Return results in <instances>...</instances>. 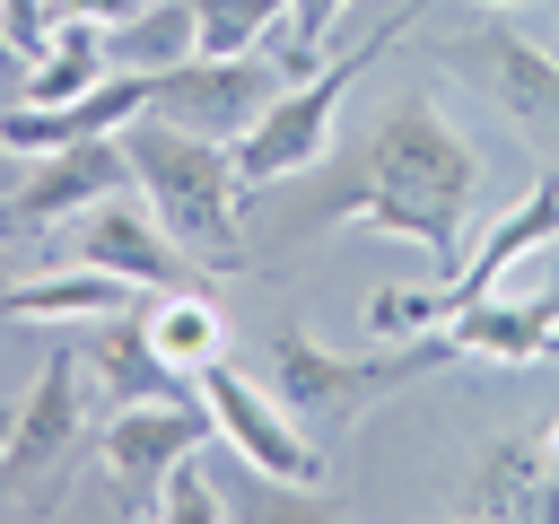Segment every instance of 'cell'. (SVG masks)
<instances>
[{"mask_svg": "<svg viewBox=\"0 0 559 524\" xmlns=\"http://www.w3.org/2000/svg\"><path fill=\"white\" fill-rule=\"evenodd\" d=\"M472 201H480V157H472V140L437 114V96H402V105L376 122V140H367L358 183H341V201H323L314 227L358 218V227L411 236L428 262H463V218H472Z\"/></svg>", "mask_w": 559, "mask_h": 524, "instance_id": "obj_1", "label": "cell"}, {"mask_svg": "<svg viewBox=\"0 0 559 524\" xmlns=\"http://www.w3.org/2000/svg\"><path fill=\"white\" fill-rule=\"evenodd\" d=\"M122 157H131V192H148V210L175 227V245H201V253L236 262V201H245L236 140L131 114L122 122Z\"/></svg>", "mask_w": 559, "mask_h": 524, "instance_id": "obj_2", "label": "cell"}, {"mask_svg": "<svg viewBox=\"0 0 559 524\" xmlns=\"http://www.w3.org/2000/svg\"><path fill=\"white\" fill-rule=\"evenodd\" d=\"M445 358H463L445 332L419 341V349H367V358H349V349H323L306 323H280V332H271V393L288 402V419H297L306 437H341V428H358L384 393L419 384V376L445 367Z\"/></svg>", "mask_w": 559, "mask_h": 524, "instance_id": "obj_3", "label": "cell"}, {"mask_svg": "<svg viewBox=\"0 0 559 524\" xmlns=\"http://www.w3.org/2000/svg\"><path fill=\"white\" fill-rule=\"evenodd\" d=\"M411 17H384L367 44H349V52H332V61H314L306 79H288L271 105H262V122L236 140V175H245V192H262V183H288V175H306L323 148H332V122H341V96H349V79L376 61V52H393V35H402Z\"/></svg>", "mask_w": 559, "mask_h": 524, "instance_id": "obj_4", "label": "cell"}, {"mask_svg": "<svg viewBox=\"0 0 559 524\" xmlns=\"http://www.w3.org/2000/svg\"><path fill=\"white\" fill-rule=\"evenodd\" d=\"M542 245H559V175H533V192L480 236V253H463L437 288H376L367 297V332H437L445 314H463L472 297H489L498 279H507V262H524V253H542Z\"/></svg>", "mask_w": 559, "mask_h": 524, "instance_id": "obj_5", "label": "cell"}, {"mask_svg": "<svg viewBox=\"0 0 559 524\" xmlns=\"http://www.w3.org/2000/svg\"><path fill=\"white\" fill-rule=\"evenodd\" d=\"M280 87H288V70H280V61H262V52H183V61L148 70V114H157V122H175V131L245 140Z\"/></svg>", "mask_w": 559, "mask_h": 524, "instance_id": "obj_6", "label": "cell"}, {"mask_svg": "<svg viewBox=\"0 0 559 524\" xmlns=\"http://www.w3.org/2000/svg\"><path fill=\"white\" fill-rule=\"evenodd\" d=\"M445 61L533 140V148H559V52H542L524 26L489 17L472 35H445Z\"/></svg>", "mask_w": 559, "mask_h": 524, "instance_id": "obj_7", "label": "cell"}, {"mask_svg": "<svg viewBox=\"0 0 559 524\" xmlns=\"http://www.w3.org/2000/svg\"><path fill=\"white\" fill-rule=\"evenodd\" d=\"M201 402H210L218 437H227L262 480H280V489H314V480H323V445L288 419V402H280L271 384H253V376H236V367L218 358V367H201Z\"/></svg>", "mask_w": 559, "mask_h": 524, "instance_id": "obj_8", "label": "cell"}, {"mask_svg": "<svg viewBox=\"0 0 559 524\" xmlns=\"http://www.w3.org/2000/svg\"><path fill=\"white\" fill-rule=\"evenodd\" d=\"M218 419L201 410V402H122L114 410V428L96 437V454H105V472H114V489L140 507V515H157V489H166V472L183 463V454H201V437H210Z\"/></svg>", "mask_w": 559, "mask_h": 524, "instance_id": "obj_9", "label": "cell"}, {"mask_svg": "<svg viewBox=\"0 0 559 524\" xmlns=\"http://www.w3.org/2000/svg\"><path fill=\"white\" fill-rule=\"evenodd\" d=\"M105 192H131V157H122L114 131H105V140H70V148H44V157L0 192V236H9V227H61V218L96 210Z\"/></svg>", "mask_w": 559, "mask_h": 524, "instance_id": "obj_10", "label": "cell"}, {"mask_svg": "<svg viewBox=\"0 0 559 524\" xmlns=\"http://www.w3.org/2000/svg\"><path fill=\"white\" fill-rule=\"evenodd\" d=\"M79 367H87L79 349H52V358H44V376H35V393L17 402V428H9V445H0V498L70 472L79 428H87V410H79Z\"/></svg>", "mask_w": 559, "mask_h": 524, "instance_id": "obj_11", "label": "cell"}, {"mask_svg": "<svg viewBox=\"0 0 559 524\" xmlns=\"http://www.w3.org/2000/svg\"><path fill=\"white\" fill-rule=\"evenodd\" d=\"M70 253L96 262V271H122V279H140V288H175V279H183L175 227H166L148 201H122V192H105L96 210H79V245H70Z\"/></svg>", "mask_w": 559, "mask_h": 524, "instance_id": "obj_12", "label": "cell"}, {"mask_svg": "<svg viewBox=\"0 0 559 524\" xmlns=\"http://www.w3.org/2000/svg\"><path fill=\"white\" fill-rule=\"evenodd\" d=\"M131 114H148V79L140 70H114V79H96L87 96H70V105H0V140L17 148V157H44V148H70V140H105V131H122Z\"/></svg>", "mask_w": 559, "mask_h": 524, "instance_id": "obj_13", "label": "cell"}, {"mask_svg": "<svg viewBox=\"0 0 559 524\" xmlns=\"http://www.w3.org/2000/svg\"><path fill=\"white\" fill-rule=\"evenodd\" d=\"M131 306H140V279L96 271V262L9 279V297H0V314H9V323H105V314H131Z\"/></svg>", "mask_w": 559, "mask_h": 524, "instance_id": "obj_14", "label": "cell"}, {"mask_svg": "<svg viewBox=\"0 0 559 524\" xmlns=\"http://www.w3.org/2000/svg\"><path fill=\"white\" fill-rule=\"evenodd\" d=\"M79 358L114 384V402H175V393H192V376H175V367H166V349L148 341L140 306H131V314H105V323L87 332V349H79Z\"/></svg>", "mask_w": 559, "mask_h": 524, "instance_id": "obj_15", "label": "cell"}, {"mask_svg": "<svg viewBox=\"0 0 559 524\" xmlns=\"http://www.w3.org/2000/svg\"><path fill=\"white\" fill-rule=\"evenodd\" d=\"M559 288L550 297H533V306H489V297H472L463 314H445L437 332L463 349V358H542V349H559Z\"/></svg>", "mask_w": 559, "mask_h": 524, "instance_id": "obj_16", "label": "cell"}, {"mask_svg": "<svg viewBox=\"0 0 559 524\" xmlns=\"http://www.w3.org/2000/svg\"><path fill=\"white\" fill-rule=\"evenodd\" d=\"M140 323H148V341L166 349V367H175V376H192V384H201V367H218V358H227V314H218L201 288H183V279H175Z\"/></svg>", "mask_w": 559, "mask_h": 524, "instance_id": "obj_17", "label": "cell"}, {"mask_svg": "<svg viewBox=\"0 0 559 524\" xmlns=\"http://www.w3.org/2000/svg\"><path fill=\"white\" fill-rule=\"evenodd\" d=\"M472 515H559V489H550V454L542 437H515L498 454H480V480L463 498Z\"/></svg>", "mask_w": 559, "mask_h": 524, "instance_id": "obj_18", "label": "cell"}, {"mask_svg": "<svg viewBox=\"0 0 559 524\" xmlns=\"http://www.w3.org/2000/svg\"><path fill=\"white\" fill-rule=\"evenodd\" d=\"M183 52H201V17H192V0H140L131 17H114L105 26V61L114 70H166V61H183Z\"/></svg>", "mask_w": 559, "mask_h": 524, "instance_id": "obj_19", "label": "cell"}, {"mask_svg": "<svg viewBox=\"0 0 559 524\" xmlns=\"http://www.w3.org/2000/svg\"><path fill=\"white\" fill-rule=\"evenodd\" d=\"M96 79H114V61H105V26H52V44L26 61V105H70V96H87Z\"/></svg>", "mask_w": 559, "mask_h": 524, "instance_id": "obj_20", "label": "cell"}, {"mask_svg": "<svg viewBox=\"0 0 559 524\" xmlns=\"http://www.w3.org/2000/svg\"><path fill=\"white\" fill-rule=\"evenodd\" d=\"M192 17H201V52H253L262 26L288 17V0H192Z\"/></svg>", "mask_w": 559, "mask_h": 524, "instance_id": "obj_21", "label": "cell"}, {"mask_svg": "<svg viewBox=\"0 0 559 524\" xmlns=\"http://www.w3.org/2000/svg\"><path fill=\"white\" fill-rule=\"evenodd\" d=\"M349 0H288V52H280V70L288 79H306L314 70V52H323V35H332V17H341Z\"/></svg>", "mask_w": 559, "mask_h": 524, "instance_id": "obj_22", "label": "cell"}, {"mask_svg": "<svg viewBox=\"0 0 559 524\" xmlns=\"http://www.w3.org/2000/svg\"><path fill=\"white\" fill-rule=\"evenodd\" d=\"M157 515H166V524H218V489L201 480V463H192V454L166 472V489H157Z\"/></svg>", "mask_w": 559, "mask_h": 524, "instance_id": "obj_23", "label": "cell"}, {"mask_svg": "<svg viewBox=\"0 0 559 524\" xmlns=\"http://www.w3.org/2000/svg\"><path fill=\"white\" fill-rule=\"evenodd\" d=\"M0 26H9V61H35L52 44V0H0Z\"/></svg>", "mask_w": 559, "mask_h": 524, "instance_id": "obj_24", "label": "cell"}, {"mask_svg": "<svg viewBox=\"0 0 559 524\" xmlns=\"http://www.w3.org/2000/svg\"><path fill=\"white\" fill-rule=\"evenodd\" d=\"M542 454H550V489H559V428H550V437H542Z\"/></svg>", "mask_w": 559, "mask_h": 524, "instance_id": "obj_25", "label": "cell"}, {"mask_svg": "<svg viewBox=\"0 0 559 524\" xmlns=\"http://www.w3.org/2000/svg\"><path fill=\"white\" fill-rule=\"evenodd\" d=\"M9 157H17V148H9V140H0V192H9V183H17V175H9Z\"/></svg>", "mask_w": 559, "mask_h": 524, "instance_id": "obj_26", "label": "cell"}, {"mask_svg": "<svg viewBox=\"0 0 559 524\" xmlns=\"http://www.w3.org/2000/svg\"><path fill=\"white\" fill-rule=\"evenodd\" d=\"M9 428H17V410H9V402H0V445H9Z\"/></svg>", "mask_w": 559, "mask_h": 524, "instance_id": "obj_27", "label": "cell"}, {"mask_svg": "<svg viewBox=\"0 0 559 524\" xmlns=\"http://www.w3.org/2000/svg\"><path fill=\"white\" fill-rule=\"evenodd\" d=\"M0 297H9V253H0Z\"/></svg>", "mask_w": 559, "mask_h": 524, "instance_id": "obj_28", "label": "cell"}, {"mask_svg": "<svg viewBox=\"0 0 559 524\" xmlns=\"http://www.w3.org/2000/svg\"><path fill=\"white\" fill-rule=\"evenodd\" d=\"M0 61H9V26H0Z\"/></svg>", "mask_w": 559, "mask_h": 524, "instance_id": "obj_29", "label": "cell"}, {"mask_svg": "<svg viewBox=\"0 0 559 524\" xmlns=\"http://www.w3.org/2000/svg\"><path fill=\"white\" fill-rule=\"evenodd\" d=\"M489 9H524V0H489Z\"/></svg>", "mask_w": 559, "mask_h": 524, "instance_id": "obj_30", "label": "cell"}]
</instances>
